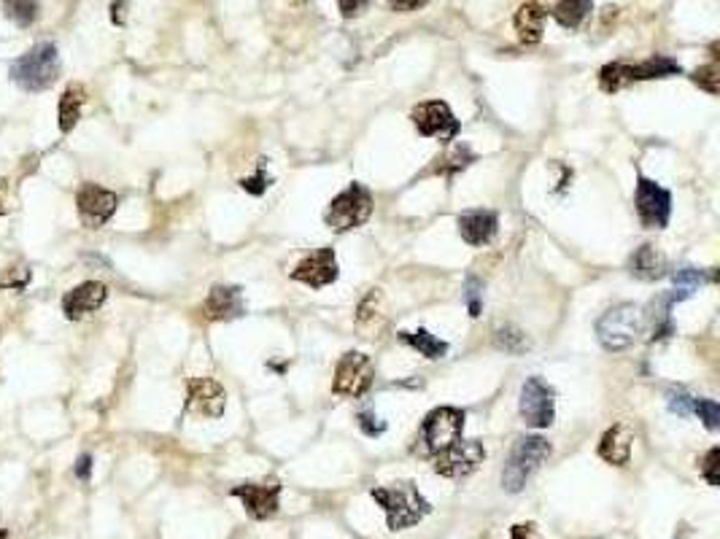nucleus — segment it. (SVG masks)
<instances>
[{
    "label": "nucleus",
    "mask_w": 720,
    "mask_h": 539,
    "mask_svg": "<svg viewBox=\"0 0 720 539\" xmlns=\"http://www.w3.org/2000/svg\"><path fill=\"white\" fill-rule=\"evenodd\" d=\"M227 408V391L214 378H194L186 389V410L205 419H219Z\"/></svg>",
    "instance_id": "4468645a"
},
{
    "label": "nucleus",
    "mask_w": 720,
    "mask_h": 539,
    "mask_svg": "<svg viewBox=\"0 0 720 539\" xmlns=\"http://www.w3.org/2000/svg\"><path fill=\"white\" fill-rule=\"evenodd\" d=\"M683 73L680 62L669 60V57H651V60L631 65V76L634 81H648V78H666V76H677Z\"/></svg>",
    "instance_id": "393cba45"
},
{
    "label": "nucleus",
    "mask_w": 720,
    "mask_h": 539,
    "mask_svg": "<svg viewBox=\"0 0 720 539\" xmlns=\"http://www.w3.org/2000/svg\"><path fill=\"white\" fill-rule=\"evenodd\" d=\"M510 539H540V537H537L535 523H518V526H513Z\"/></svg>",
    "instance_id": "58836bf2"
},
{
    "label": "nucleus",
    "mask_w": 720,
    "mask_h": 539,
    "mask_svg": "<svg viewBox=\"0 0 720 539\" xmlns=\"http://www.w3.org/2000/svg\"><path fill=\"white\" fill-rule=\"evenodd\" d=\"M718 461H720V451L718 448H710V451H707V456H704V459H702V464H699V472H702V478L707 480L710 485H720Z\"/></svg>",
    "instance_id": "473e14b6"
},
{
    "label": "nucleus",
    "mask_w": 720,
    "mask_h": 539,
    "mask_svg": "<svg viewBox=\"0 0 720 539\" xmlns=\"http://www.w3.org/2000/svg\"><path fill=\"white\" fill-rule=\"evenodd\" d=\"M629 267H631V275H637L640 281H659L666 275V256L656 245L645 243L634 251Z\"/></svg>",
    "instance_id": "aec40b11"
},
{
    "label": "nucleus",
    "mask_w": 720,
    "mask_h": 539,
    "mask_svg": "<svg viewBox=\"0 0 720 539\" xmlns=\"http://www.w3.org/2000/svg\"><path fill=\"white\" fill-rule=\"evenodd\" d=\"M411 119L416 124L423 138H440V140H454L459 132V121L454 117V111L448 109V103L443 100H429L413 109Z\"/></svg>",
    "instance_id": "f8f14e48"
},
{
    "label": "nucleus",
    "mask_w": 720,
    "mask_h": 539,
    "mask_svg": "<svg viewBox=\"0 0 720 539\" xmlns=\"http://www.w3.org/2000/svg\"><path fill=\"white\" fill-rule=\"evenodd\" d=\"M400 340L408 343L411 348H416L421 357L426 359H443L448 354V343L445 340H437L434 335H429L426 329L419 332H400Z\"/></svg>",
    "instance_id": "5701e85b"
},
{
    "label": "nucleus",
    "mask_w": 720,
    "mask_h": 539,
    "mask_svg": "<svg viewBox=\"0 0 720 539\" xmlns=\"http://www.w3.org/2000/svg\"><path fill=\"white\" fill-rule=\"evenodd\" d=\"M637 213H640V222L642 227L648 230H663L669 224V216H672V194L656 183L653 179H645L640 176L637 179Z\"/></svg>",
    "instance_id": "1a4fd4ad"
},
{
    "label": "nucleus",
    "mask_w": 720,
    "mask_h": 539,
    "mask_svg": "<svg viewBox=\"0 0 720 539\" xmlns=\"http://www.w3.org/2000/svg\"><path fill=\"white\" fill-rule=\"evenodd\" d=\"M600 84L604 92H618L621 87L626 84H634V76H631V65H623V62H612V65H604L600 73Z\"/></svg>",
    "instance_id": "bb28decb"
},
{
    "label": "nucleus",
    "mask_w": 720,
    "mask_h": 539,
    "mask_svg": "<svg viewBox=\"0 0 720 539\" xmlns=\"http://www.w3.org/2000/svg\"><path fill=\"white\" fill-rule=\"evenodd\" d=\"M243 313H245V302L238 286H214L208 292V300L203 302V316L208 321H233Z\"/></svg>",
    "instance_id": "f3484780"
},
{
    "label": "nucleus",
    "mask_w": 720,
    "mask_h": 539,
    "mask_svg": "<svg viewBox=\"0 0 720 539\" xmlns=\"http://www.w3.org/2000/svg\"><path fill=\"white\" fill-rule=\"evenodd\" d=\"M704 281H707L704 270H696V267H680V270L674 273V284H677L680 289H688V292H694V289L702 286Z\"/></svg>",
    "instance_id": "2f4dec72"
},
{
    "label": "nucleus",
    "mask_w": 720,
    "mask_h": 539,
    "mask_svg": "<svg viewBox=\"0 0 720 539\" xmlns=\"http://www.w3.org/2000/svg\"><path fill=\"white\" fill-rule=\"evenodd\" d=\"M372 378H375V367H372L370 357L357 354V351H349L343 359L338 361L332 391L340 394V397H354V399H360V397H364V394L372 389Z\"/></svg>",
    "instance_id": "6e6552de"
},
{
    "label": "nucleus",
    "mask_w": 720,
    "mask_h": 539,
    "mask_svg": "<svg viewBox=\"0 0 720 539\" xmlns=\"http://www.w3.org/2000/svg\"><path fill=\"white\" fill-rule=\"evenodd\" d=\"M360 429L367 434V437H378L386 431V423L381 419H375L372 413H361L360 416Z\"/></svg>",
    "instance_id": "e433bc0d"
},
{
    "label": "nucleus",
    "mask_w": 720,
    "mask_h": 539,
    "mask_svg": "<svg viewBox=\"0 0 720 539\" xmlns=\"http://www.w3.org/2000/svg\"><path fill=\"white\" fill-rule=\"evenodd\" d=\"M459 235L464 243L470 245H485L491 243L496 235V227H499V219L494 211H467L459 216Z\"/></svg>",
    "instance_id": "a211bd4d"
},
{
    "label": "nucleus",
    "mask_w": 720,
    "mask_h": 539,
    "mask_svg": "<svg viewBox=\"0 0 720 539\" xmlns=\"http://www.w3.org/2000/svg\"><path fill=\"white\" fill-rule=\"evenodd\" d=\"M117 205H120V197L111 189L100 186V183H84L78 189V194H76L78 219L89 230L103 227L117 213Z\"/></svg>",
    "instance_id": "9d476101"
},
{
    "label": "nucleus",
    "mask_w": 720,
    "mask_h": 539,
    "mask_svg": "<svg viewBox=\"0 0 720 539\" xmlns=\"http://www.w3.org/2000/svg\"><path fill=\"white\" fill-rule=\"evenodd\" d=\"M694 413L704 420L707 429H718L720 426V408L713 399H694Z\"/></svg>",
    "instance_id": "7c9ffc66"
},
{
    "label": "nucleus",
    "mask_w": 720,
    "mask_h": 539,
    "mask_svg": "<svg viewBox=\"0 0 720 539\" xmlns=\"http://www.w3.org/2000/svg\"><path fill=\"white\" fill-rule=\"evenodd\" d=\"M480 292H483V284L478 278H467V307H470V316L478 318L480 316Z\"/></svg>",
    "instance_id": "72a5a7b5"
},
{
    "label": "nucleus",
    "mask_w": 720,
    "mask_h": 539,
    "mask_svg": "<svg viewBox=\"0 0 720 539\" xmlns=\"http://www.w3.org/2000/svg\"><path fill=\"white\" fill-rule=\"evenodd\" d=\"M11 81L25 92H44L60 78V55L55 44H36L27 55L11 62Z\"/></svg>",
    "instance_id": "f03ea898"
},
{
    "label": "nucleus",
    "mask_w": 720,
    "mask_h": 539,
    "mask_svg": "<svg viewBox=\"0 0 720 539\" xmlns=\"http://www.w3.org/2000/svg\"><path fill=\"white\" fill-rule=\"evenodd\" d=\"M631 442H634V434L626 423H615L604 431L600 442V456L607 464H615V467H623L629 464L631 459Z\"/></svg>",
    "instance_id": "6ab92c4d"
},
{
    "label": "nucleus",
    "mask_w": 720,
    "mask_h": 539,
    "mask_svg": "<svg viewBox=\"0 0 720 539\" xmlns=\"http://www.w3.org/2000/svg\"><path fill=\"white\" fill-rule=\"evenodd\" d=\"M464 420H467V416L459 408H437L421 423V442L426 445L429 453L437 456L462 440Z\"/></svg>",
    "instance_id": "423d86ee"
},
{
    "label": "nucleus",
    "mask_w": 720,
    "mask_h": 539,
    "mask_svg": "<svg viewBox=\"0 0 720 539\" xmlns=\"http://www.w3.org/2000/svg\"><path fill=\"white\" fill-rule=\"evenodd\" d=\"M548 459H550V442L545 437H540V434L518 437L513 451H510V459L505 464V472H502L505 491H510V493L524 491L527 482L532 480V475L540 470Z\"/></svg>",
    "instance_id": "20e7f679"
},
{
    "label": "nucleus",
    "mask_w": 720,
    "mask_h": 539,
    "mask_svg": "<svg viewBox=\"0 0 720 539\" xmlns=\"http://www.w3.org/2000/svg\"><path fill=\"white\" fill-rule=\"evenodd\" d=\"M3 11L14 25L30 27L38 19V0H3Z\"/></svg>",
    "instance_id": "a878e982"
},
{
    "label": "nucleus",
    "mask_w": 720,
    "mask_h": 539,
    "mask_svg": "<svg viewBox=\"0 0 720 539\" xmlns=\"http://www.w3.org/2000/svg\"><path fill=\"white\" fill-rule=\"evenodd\" d=\"M485 459V451L478 440H459L448 451L437 453L434 472L443 478H467L478 470Z\"/></svg>",
    "instance_id": "9b49d317"
},
{
    "label": "nucleus",
    "mask_w": 720,
    "mask_h": 539,
    "mask_svg": "<svg viewBox=\"0 0 720 539\" xmlns=\"http://www.w3.org/2000/svg\"><path fill=\"white\" fill-rule=\"evenodd\" d=\"M240 186H243L245 192H251V194H262V192L270 186V179L265 176V165H259V171H256V176H254V179L240 181Z\"/></svg>",
    "instance_id": "c9c22d12"
},
{
    "label": "nucleus",
    "mask_w": 720,
    "mask_h": 539,
    "mask_svg": "<svg viewBox=\"0 0 720 539\" xmlns=\"http://www.w3.org/2000/svg\"><path fill=\"white\" fill-rule=\"evenodd\" d=\"M109 297V286L100 284V281H87V284H78L76 289H70L65 297H62V313L68 321H81L87 313H95L103 302Z\"/></svg>",
    "instance_id": "dca6fc26"
},
{
    "label": "nucleus",
    "mask_w": 720,
    "mask_h": 539,
    "mask_svg": "<svg viewBox=\"0 0 720 539\" xmlns=\"http://www.w3.org/2000/svg\"><path fill=\"white\" fill-rule=\"evenodd\" d=\"M295 281H300L310 289H324L329 284L338 281V259L332 248H318L316 254H310L308 259H302L300 264L292 273Z\"/></svg>",
    "instance_id": "2eb2a0df"
},
{
    "label": "nucleus",
    "mask_w": 720,
    "mask_h": 539,
    "mask_svg": "<svg viewBox=\"0 0 720 539\" xmlns=\"http://www.w3.org/2000/svg\"><path fill=\"white\" fill-rule=\"evenodd\" d=\"M394 8H400V11H413V8H419V5H423L426 0H389Z\"/></svg>",
    "instance_id": "79ce46f5"
},
{
    "label": "nucleus",
    "mask_w": 720,
    "mask_h": 539,
    "mask_svg": "<svg viewBox=\"0 0 720 539\" xmlns=\"http://www.w3.org/2000/svg\"><path fill=\"white\" fill-rule=\"evenodd\" d=\"M691 81L696 84V87H702L704 92H710V95H718V65H704V67H699V70H694V76H691Z\"/></svg>",
    "instance_id": "c756f323"
},
{
    "label": "nucleus",
    "mask_w": 720,
    "mask_h": 539,
    "mask_svg": "<svg viewBox=\"0 0 720 539\" xmlns=\"http://www.w3.org/2000/svg\"><path fill=\"white\" fill-rule=\"evenodd\" d=\"M89 472H92V456H78V461H76V478L87 480Z\"/></svg>",
    "instance_id": "ea45409f"
},
{
    "label": "nucleus",
    "mask_w": 720,
    "mask_h": 539,
    "mask_svg": "<svg viewBox=\"0 0 720 539\" xmlns=\"http://www.w3.org/2000/svg\"><path fill=\"white\" fill-rule=\"evenodd\" d=\"M645 329V310L634 302L612 305L597 321V337L604 351H626Z\"/></svg>",
    "instance_id": "7ed1b4c3"
},
{
    "label": "nucleus",
    "mask_w": 720,
    "mask_h": 539,
    "mask_svg": "<svg viewBox=\"0 0 720 539\" xmlns=\"http://www.w3.org/2000/svg\"><path fill=\"white\" fill-rule=\"evenodd\" d=\"M496 348H502L505 354H524L529 351V337L518 329V327H502L494 335Z\"/></svg>",
    "instance_id": "c85d7f7f"
},
{
    "label": "nucleus",
    "mask_w": 720,
    "mask_h": 539,
    "mask_svg": "<svg viewBox=\"0 0 720 539\" xmlns=\"http://www.w3.org/2000/svg\"><path fill=\"white\" fill-rule=\"evenodd\" d=\"M233 496H238L245 507V513L254 518V521H267L278 513L281 507V485L278 480H270V482H243L233 488Z\"/></svg>",
    "instance_id": "ddd939ff"
},
{
    "label": "nucleus",
    "mask_w": 720,
    "mask_h": 539,
    "mask_svg": "<svg viewBox=\"0 0 720 539\" xmlns=\"http://www.w3.org/2000/svg\"><path fill=\"white\" fill-rule=\"evenodd\" d=\"M475 160V154L470 151V146L467 143H459V146H454V149H448V154L445 157H440L437 162V173H445V176H454V173H459V171H464L470 162Z\"/></svg>",
    "instance_id": "cd10ccee"
},
{
    "label": "nucleus",
    "mask_w": 720,
    "mask_h": 539,
    "mask_svg": "<svg viewBox=\"0 0 720 539\" xmlns=\"http://www.w3.org/2000/svg\"><path fill=\"white\" fill-rule=\"evenodd\" d=\"M591 8H594V0H558L553 5V19L567 30H578L589 19Z\"/></svg>",
    "instance_id": "4be33fe9"
},
{
    "label": "nucleus",
    "mask_w": 720,
    "mask_h": 539,
    "mask_svg": "<svg viewBox=\"0 0 720 539\" xmlns=\"http://www.w3.org/2000/svg\"><path fill=\"white\" fill-rule=\"evenodd\" d=\"M367 3H370V0H338V5H340V14H343L346 19H351V16H360Z\"/></svg>",
    "instance_id": "4c0bfd02"
},
{
    "label": "nucleus",
    "mask_w": 720,
    "mask_h": 539,
    "mask_svg": "<svg viewBox=\"0 0 720 539\" xmlns=\"http://www.w3.org/2000/svg\"><path fill=\"white\" fill-rule=\"evenodd\" d=\"M669 410H672V413H677V416H691V413H694V399H691V397H685L683 391H677V394H669Z\"/></svg>",
    "instance_id": "f704fd0d"
},
{
    "label": "nucleus",
    "mask_w": 720,
    "mask_h": 539,
    "mask_svg": "<svg viewBox=\"0 0 720 539\" xmlns=\"http://www.w3.org/2000/svg\"><path fill=\"white\" fill-rule=\"evenodd\" d=\"M0 539H8V534H5V532H0Z\"/></svg>",
    "instance_id": "37998d69"
},
{
    "label": "nucleus",
    "mask_w": 720,
    "mask_h": 539,
    "mask_svg": "<svg viewBox=\"0 0 720 539\" xmlns=\"http://www.w3.org/2000/svg\"><path fill=\"white\" fill-rule=\"evenodd\" d=\"M87 95L81 87H68L60 98V130L62 132H70L78 119H81V106H84Z\"/></svg>",
    "instance_id": "b1692460"
},
{
    "label": "nucleus",
    "mask_w": 720,
    "mask_h": 539,
    "mask_svg": "<svg viewBox=\"0 0 720 539\" xmlns=\"http://www.w3.org/2000/svg\"><path fill=\"white\" fill-rule=\"evenodd\" d=\"M372 499L386 510V523L391 532L411 529L432 513V504L421 496L413 482H394L386 488H372Z\"/></svg>",
    "instance_id": "f257e3e1"
},
{
    "label": "nucleus",
    "mask_w": 720,
    "mask_h": 539,
    "mask_svg": "<svg viewBox=\"0 0 720 539\" xmlns=\"http://www.w3.org/2000/svg\"><path fill=\"white\" fill-rule=\"evenodd\" d=\"M11 211V197H8V181H0V216Z\"/></svg>",
    "instance_id": "a19ab883"
},
{
    "label": "nucleus",
    "mask_w": 720,
    "mask_h": 539,
    "mask_svg": "<svg viewBox=\"0 0 720 539\" xmlns=\"http://www.w3.org/2000/svg\"><path fill=\"white\" fill-rule=\"evenodd\" d=\"M518 410H521V419L527 426L548 429L556 419V391L542 378H529L521 386Z\"/></svg>",
    "instance_id": "0eeeda50"
},
{
    "label": "nucleus",
    "mask_w": 720,
    "mask_h": 539,
    "mask_svg": "<svg viewBox=\"0 0 720 539\" xmlns=\"http://www.w3.org/2000/svg\"><path fill=\"white\" fill-rule=\"evenodd\" d=\"M548 16V8L540 0H527L518 11H516V30L518 38L524 44H537L542 38V22Z\"/></svg>",
    "instance_id": "412c9836"
},
{
    "label": "nucleus",
    "mask_w": 720,
    "mask_h": 539,
    "mask_svg": "<svg viewBox=\"0 0 720 539\" xmlns=\"http://www.w3.org/2000/svg\"><path fill=\"white\" fill-rule=\"evenodd\" d=\"M372 216V194L367 186L361 183H349V189H343L327 208L324 222L329 230L335 233H349L361 227L367 219Z\"/></svg>",
    "instance_id": "39448f33"
}]
</instances>
